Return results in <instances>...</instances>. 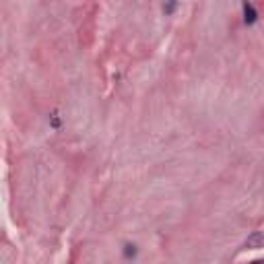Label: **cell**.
<instances>
[{"label": "cell", "mask_w": 264, "mask_h": 264, "mask_svg": "<svg viewBox=\"0 0 264 264\" xmlns=\"http://www.w3.org/2000/svg\"><path fill=\"white\" fill-rule=\"evenodd\" d=\"M50 124H52V128H60V118H58V114L56 112H52V116H50Z\"/></svg>", "instance_id": "obj_5"}, {"label": "cell", "mask_w": 264, "mask_h": 264, "mask_svg": "<svg viewBox=\"0 0 264 264\" xmlns=\"http://www.w3.org/2000/svg\"><path fill=\"white\" fill-rule=\"evenodd\" d=\"M137 254H139V250H137V246H135V244H126V246H124V250H122V256H124L126 260H130V258H137Z\"/></svg>", "instance_id": "obj_3"}, {"label": "cell", "mask_w": 264, "mask_h": 264, "mask_svg": "<svg viewBox=\"0 0 264 264\" xmlns=\"http://www.w3.org/2000/svg\"><path fill=\"white\" fill-rule=\"evenodd\" d=\"M242 11H244V23H246V25H254V23L258 21V13H256L254 5H252V3H248V0H244Z\"/></svg>", "instance_id": "obj_2"}, {"label": "cell", "mask_w": 264, "mask_h": 264, "mask_svg": "<svg viewBox=\"0 0 264 264\" xmlns=\"http://www.w3.org/2000/svg\"><path fill=\"white\" fill-rule=\"evenodd\" d=\"M178 5H180V0H165V5H163V13L165 15H174L176 13V9H178Z\"/></svg>", "instance_id": "obj_4"}, {"label": "cell", "mask_w": 264, "mask_h": 264, "mask_svg": "<svg viewBox=\"0 0 264 264\" xmlns=\"http://www.w3.org/2000/svg\"><path fill=\"white\" fill-rule=\"evenodd\" d=\"M244 248H246V250H258V248H264V234H262V231H254V234L246 240Z\"/></svg>", "instance_id": "obj_1"}]
</instances>
